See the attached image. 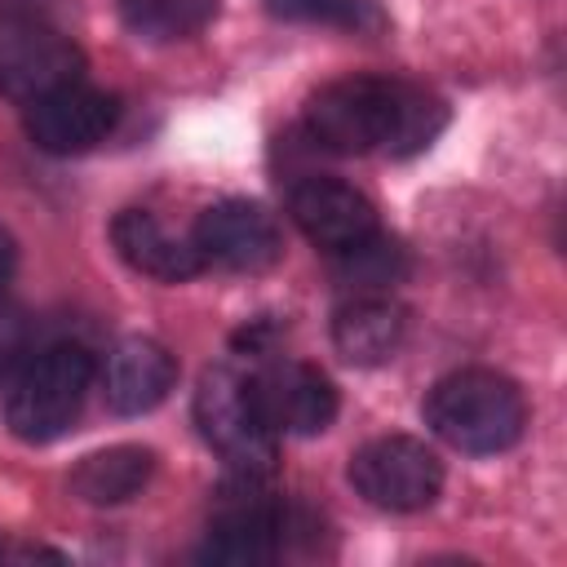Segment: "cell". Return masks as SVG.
<instances>
[{
	"mask_svg": "<svg viewBox=\"0 0 567 567\" xmlns=\"http://www.w3.org/2000/svg\"><path fill=\"white\" fill-rule=\"evenodd\" d=\"M439 124L443 106L425 89L385 75H346L306 102V133L332 155L416 151L439 133Z\"/></svg>",
	"mask_w": 567,
	"mask_h": 567,
	"instance_id": "6da1fadb",
	"label": "cell"
},
{
	"mask_svg": "<svg viewBox=\"0 0 567 567\" xmlns=\"http://www.w3.org/2000/svg\"><path fill=\"white\" fill-rule=\"evenodd\" d=\"M425 425L470 456H492L518 443L527 425L523 390L492 368H461L425 394Z\"/></svg>",
	"mask_w": 567,
	"mask_h": 567,
	"instance_id": "7a4b0ae2",
	"label": "cell"
},
{
	"mask_svg": "<svg viewBox=\"0 0 567 567\" xmlns=\"http://www.w3.org/2000/svg\"><path fill=\"white\" fill-rule=\"evenodd\" d=\"M195 425L213 452H221L244 474L270 470L275 461V421L261 399V381L248 372L217 363L204 368L195 390Z\"/></svg>",
	"mask_w": 567,
	"mask_h": 567,
	"instance_id": "3957f363",
	"label": "cell"
},
{
	"mask_svg": "<svg viewBox=\"0 0 567 567\" xmlns=\"http://www.w3.org/2000/svg\"><path fill=\"white\" fill-rule=\"evenodd\" d=\"M93 385V354L75 341L40 350L13 381L4 421L22 443H49L71 430Z\"/></svg>",
	"mask_w": 567,
	"mask_h": 567,
	"instance_id": "277c9868",
	"label": "cell"
},
{
	"mask_svg": "<svg viewBox=\"0 0 567 567\" xmlns=\"http://www.w3.org/2000/svg\"><path fill=\"white\" fill-rule=\"evenodd\" d=\"M350 483L368 505L390 514H412L439 501L443 461L412 434H385L350 456Z\"/></svg>",
	"mask_w": 567,
	"mask_h": 567,
	"instance_id": "5b68a950",
	"label": "cell"
},
{
	"mask_svg": "<svg viewBox=\"0 0 567 567\" xmlns=\"http://www.w3.org/2000/svg\"><path fill=\"white\" fill-rule=\"evenodd\" d=\"M84 75V53L71 35L53 31L49 22H18L0 31V97L9 102H40Z\"/></svg>",
	"mask_w": 567,
	"mask_h": 567,
	"instance_id": "8992f818",
	"label": "cell"
},
{
	"mask_svg": "<svg viewBox=\"0 0 567 567\" xmlns=\"http://www.w3.org/2000/svg\"><path fill=\"white\" fill-rule=\"evenodd\" d=\"M190 244L204 257V266L213 261V266L244 270V275L270 270L284 252L275 217L261 204H248V199H221V204L204 208L199 221H195Z\"/></svg>",
	"mask_w": 567,
	"mask_h": 567,
	"instance_id": "52a82bcc",
	"label": "cell"
},
{
	"mask_svg": "<svg viewBox=\"0 0 567 567\" xmlns=\"http://www.w3.org/2000/svg\"><path fill=\"white\" fill-rule=\"evenodd\" d=\"M288 213H292L297 230L328 252H346L377 235L372 199L341 177H319V173L301 177L288 190Z\"/></svg>",
	"mask_w": 567,
	"mask_h": 567,
	"instance_id": "ba28073f",
	"label": "cell"
},
{
	"mask_svg": "<svg viewBox=\"0 0 567 567\" xmlns=\"http://www.w3.org/2000/svg\"><path fill=\"white\" fill-rule=\"evenodd\" d=\"M120 120V102L84 80L27 106V137L49 155H80L97 146Z\"/></svg>",
	"mask_w": 567,
	"mask_h": 567,
	"instance_id": "9c48e42d",
	"label": "cell"
},
{
	"mask_svg": "<svg viewBox=\"0 0 567 567\" xmlns=\"http://www.w3.org/2000/svg\"><path fill=\"white\" fill-rule=\"evenodd\" d=\"M284 532H288V523H284L279 505L244 492V501H230L213 518L199 558L204 563H226V567H257V563L279 558Z\"/></svg>",
	"mask_w": 567,
	"mask_h": 567,
	"instance_id": "30bf717a",
	"label": "cell"
},
{
	"mask_svg": "<svg viewBox=\"0 0 567 567\" xmlns=\"http://www.w3.org/2000/svg\"><path fill=\"white\" fill-rule=\"evenodd\" d=\"M111 244L115 252L137 270L151 275L159 284H182L195 279L204 270V257L195 252L190 239H177L159 217H151L146 208H124L111 221Z\"/></svg>",
	"mask_w": 567,
	"mask_h": 567,
	"instance_id": "8fae6325",
	"label": "cell"
},
{
	"mask_svg": "<svg viewBox=\"0 0 567 567\" xmlns=\"http://www.w3.org/2000/svg\"><path fill=\"white\" fill-rule=\"evenodd\" d=\"M177 359L151 337H124L106 359V403L120 416H142L168 399Z\"/></svg>",
	"mask_w": 567,
	"mask_h": 567,
	"instance_id": "7c38bea8",
	"label": "cell"
},
{
	"mask_svg": "<svg viewBox=\"0 0 567 567\" xmlns=\"http://www.w3.org/2000/svg\"><path fill=\"white\" fill-rule=\"evenodd\" d=\"M408 337V310L385 292H359L332 319V346L354 368H377L399 354Z\"/></svg>",
	"mask_w": 567,
	"mask_h": 567,
	"instance_id": "4fadbf2b",
	"label": "cell"
},
{
	"mask_svg": "<svg viewBox=\"0 0 567 567\" xmlns=\"http://www.w3.org/2000/svg\"><path fill=\"white\" fill-rule=\"evenodd\" d=\"M261 399L275 430L288 434H323L337 416V385L310 363H284L261 381Z\"/></svg>",
	"mask_w": 567,
	"mask_h": 567,
	"instance_id": "5bb4252c",
	"label": "cell"
},
{
	"mask_svg": "<svg viewBox=\"0 0 567 567\" xmlns=\"http://www.w3.org/2000/svg\"><path fill=\"white\" fill-rule=\"evenodd\" d=\"M155 474V452L137 443H115L102 452H89L71 470V492L89 505H124L133 501Z\"/></svg>",
	"mask_w": 567,
	"mask_h": 567,
	"instance_id": "9a60e30c",
	"label": "cell"
},
{
	"mask_svg": "<svg viewBox=\"0 0 567 567\" xmlns=\"http://www.w3.org/2000/svg\"><path fill=\"white\" fill-rule=\"evenodd\" d=\"M120 18L133 35L168 44V40H186L195 31H204L217 13V0H115Z\"/></svg>",
	"mask_w": 567,
	"mask_h": 567,
	"instance_id": "2e32d148",
	"label": "cell"
},
{
	"mask_svg": "<svg viewBox=\"0 0 567 567\" xmlns=\"http://www.w3.org/2000/svg\"><path fill=\"white\" fill-rule=\"evenodd\" d=\"M403 275V248L394 239H385L381 230L346 252H337V279L346 288H359V292H381L390 288L394 279Z\"/></svg>",
	"mask_w": 567,
	"mask_h": 567,
	"instance_id": "e0dca14e",
	"label": "cell"
},
{
	"mask_svg": "<svg viewBox=\"0 0 567 567\" xmlns=\"http://www.w3.org/2000/svg\"><path fill=\"white\" fill-rule=\"evenodd\" d=\"M275 18L310 22V27H337V31H381L385 13L372 0H261Z\"/></svg>",
	"mask_w": 567,
	"mask_h": 567,
	"instance_id": "ac0fdd59",
	"label": "cell"
},
{
	"mask_svg": "<svg viewBox=\"0 0 567 567\" xmlns=\"http://www.w3.org/2000/svg\"><path fill=\"white\" fill-rule=\"evenodd\" d=\"M13 266H18V248H13V235L0 230V288L13 279Z\"/></svg>",
	"mask_w": 567,
	"mask_h": 567,
	"instance_id": "d6986e66",
	"label": "cell"
}]
</instances>
